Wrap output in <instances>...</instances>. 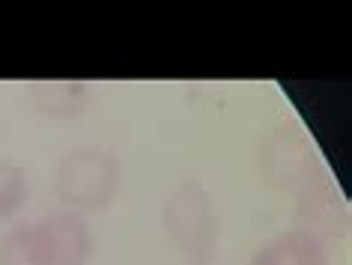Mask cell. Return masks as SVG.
I'll return each mask as SVG.
<instances>
[{
  "instance_id": "3",
  "label": "cell",
  "mask_w": 352,
  "mask_h": 265,
  "mask_svg": "<svg viewBox=\"0 0 352 265\" xmlns=\"http://www.w3.org/2000/svg\"><path fill=\"white\" fill-rule=\"evenodd\" d=\"M257 170L263 185H269L278 194H293L298 200L314 194L322 182L320 155L311 140L296 128L269 131L260 140Z\"/></svg>"
},
{
  "instance_id": "4",
  "label": "cell",
  "mask_w": 352,
  "mask_h": 265,
  "mask_svg": "<svg viewBox=\"0 0 352 265\" xmlns=\"http://www.w3.org/2000/svg\"><path fill=\"white\" fill-rule=\"evenodd\" d=\"M45 265H87L93 260V229L84 215L69 209L48 211L33 224Z\"/></svg>"
},
{
  "instance_id": "2",
  "label": "cell",
  "mask_w": 352,
  "mask_h": 265,
  "mask_svg": "<svg viewBox=\"0 0 352 265\" xmlns=\"http://www.w3.org/2000/svg\"><path fill=\"white\" fill-rule=\"evenodd\" d=\"M162 229L186 265H209L218 242V211L204 182L188 176L162 203Z\"/></svg>"
},
{
  "instance_id": "7",
  "label": "cell",
  "mask_w": 352,
  "mask_h": 265,
  "mask_svg": "<svg viewBox=\"0 0 352 265\" xmlns=\"http://www.w3.org/2000/svg\"><path fill=\"white\" fill-rule=\"evenodd\" d=\"M30 200V179L15 161L0 158V224L12 220Z\"/></svg>"
},
{
  "instance_id": "5",
  "label": "cell",
  "mask_w": 352,
  "mask_h": 265,
  "mask_svg": "<svg viewBox=\"0 0 352 265\" xmlns=\"http://www.w3.org/2000/svg\"><path fill=\"white\" fill-rule=\"evenodd\" d=\"M251 265H329L325 242L314 229H284L266 244L257 247Z\"/></svg>"
},
{
  "instance_id": "1",
  "label": "cell",
  "mask_w": 352,
  "mask_h": 265,
  "mask_svg": "<svg viewBox=\"0 0 352 265\" xmlns=\"http://www.w3.org/2000/svg\"><path fill=\"white\" fill-rule=\"evenodd\" d=\"M122 188V161L108 146H78L66 152L54 173L60 206L75 215L108 211Z\"/></svg>"
},
{
  "instance_id": "8",
  "label": "cell",
  "mask_w": 352,
  "mask_h": 265,
  "mask_svg": "<svg viewBox=\"0 0 352 265\" xmlns=\"http://www.w3.org/2000/svg\"><path fill=\"white\" fill-rule=\"evenodd\" d=\"M0 265H45L33 224H15L0 235Z\"/></svg>"
},
{
  "instance_id": "6",
  "label": "cell",
  "mask_w": 352,
  "mask_h": 265,
  "mask_svg": "<svg viewBox=\"0 0 352 265\" xmlns=\"http://www.w3.org/2000/svg\"><path fill=\"white\" fill-rule=\"evenodd\" d=\"M30 108L45 119H75L90 104V84L84 81H39L28 90Z\"/></svg>"
}]
</instances>
